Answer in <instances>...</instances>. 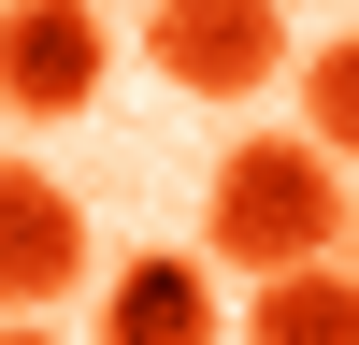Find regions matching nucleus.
Listing matches in <instances>:
<instances>
[{
	"label": "nucleus",
	"instance_id": "obj_1",
	"mask_svg": "<svg viewBox=\"0 0 359 345\" xmlns=\"http://www.w3.org/2000/svg\"><path fill=\"white\" fill-rule=\"evenodd\" d=\"M359 230L345 201V144L316 130H245L216 158V187H201V245L230 259V273H287V259H331Z\"/></svg>",
	"mask_w": 359,
	"mask_h": 345
},
{
	"label": "nucleus",
	"instance_id": "obj_2",
	"mask_svg": "<svg viewBox=\"0 0 359 345\" xmlns=\"http://www.w3.org/2000/svg\"><path fill=\"white\" fill-rule=\"evenodd\" d=\"M144 58L187 101H259L287 72V15L273 0H144Z\"/></svg>",
	"mask_w": 359,
	"mask_h": 345
},
{
	"label": "nucleus",
	"instance_id": "obj_3",
	"mask_svg": "<svg viewBox=\"0 0 359 345\" xmlns=\"http://www.w3.org/2000/svg\"><path fill=\"white\" fill-rule=\"evenodd\" d=\"M115 72L101 43V0H0V115L15 130H57V115H86Z\"/></svg>",
	"mask_w": 359,
	"mask_h": 345
},
{
	"label": "nucleus",
	"instance_id": "obj_4",
	"mask_svg": "<svg viewBox=\"0 0 359 345\" xmlns=\"http://www.w3.org/2000/svg\"><path fill=\"white\" fill-rule=\"evenodd\" d=\"M86 288V201L43 158H0V331H43Z\"/></svg>",
	"mask_w": 359,
	"mask_h": 345
},
{
	"label": "nucleus",
	"instance_id": "obj_5",
	"mask_svg": "<svg viewBox=\"0 0 359 345\" xmlns=\"http://www.w3.org/2000/svg\"><path fill=\"white\" fill-rule=\"evenodd\" d=\"M216 273H230L216 245H158V259H130V273L101 288V331H115V345H216Z\"/></svg>",
	"mask_w": 359,
	"mask_h": 345
},
{
	"label": "nucleus",
	"instance_id": "obj_6",
	"mask_svg": "<svg viewBox=\"0 0 359 345\" xmlns=\"http://www.w3.org/2000/svg\"><path fill=\"white\" fill-rule=\"evenodd\" d=\"M245 331H259V345H359V273H345V245L259 273V288H245Z\"/></svg>",
	"mask_w": 359,
	"mask_h": 345
},
{
	"label": "nucleus",
	"instance_id": "obj_7",
	"mask_svg": "<svg viewBox=\"0 0 359 345\" xmlns=\"http://www.w3.org/2000/svg\"><path fill=\"white\" fill-rule=\"evenodd\" d=\"M302 130H316V144H345V158H359V29H345V43H316V58H302Z\"/></svg>",
	"mask_w": 359,
	"mask_h": 345
},
{
	"label": "nucleus",
	"instance_id": "obj_8",
	"mask_svg": "<svg viewBox=\"0 0 359 345\" xmlns=\"http://www.w3.org/2000/svg\"><path fill=\"white\" fill-rule=\"evenodd\" d=\"M345 245H359V230H345Z\"/></svg>",
	"mask_w": 359,
	"mask_h": 345
}]
</instances>
